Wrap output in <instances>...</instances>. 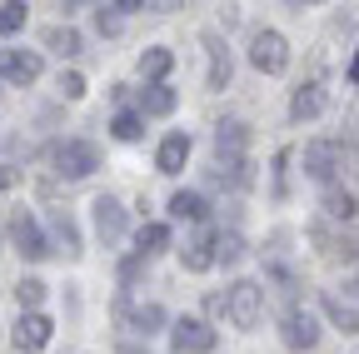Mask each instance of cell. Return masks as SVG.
Instances as JSON below:
<instances>
[{
    "instance_id": "6da1fadb",
    "label": "cell",
    "mask_w": 359,
    "mask_h": 354,
    "mask_svg": "<svg viewBox=\"0 0 359 354\" xmlns=\"http://www.w3.org/2000/svg\"><path fill=\"white\" fill-rule=\"evenodd\" d=\"M224 320H230L235 329H255L264 320V285L235 280L230 290H224Z\"/></svg>"
},
{
    "instance_id": "7a4b0ae2",
    "label": "cell",
    "mask_w": 359,
    "mask_h": 354,
    "mask_svg": "<svg viewBox=\"0 0 359 354\" xmlns=\"http://www.w3.org/2000/svg\"><path fill=\"white\" fill-rule=\"evenodd\" d=\"M50 165H55L60 180H85V175L100 170V145L95 140H60L50 150Z\"/></svg>"
},
{
    "instance_id": "3957f363",
    "label": "cell",
    "mask_w": 359,
    "mask_h": 354,
    "mask_svg": "<svg viewBox=\"0 0 359 354\" xmlns=\"http://www.w3.org/2000/svg\"><path fill=\"white\" fill-rule=\"evenodd\" d=\"M115 315H120V325L125 329H135L140 334V344L150 339V334H160V329H170V309L165 304H155V299H130V294H120V304H115Z\"/></svg>"
},
{
    "instance_id": "277c9868",
    "label": "cell",
    "mask_w": 359,
    "mask_h": 354,
    "mask_svg": "<svg viewBox=\"0 0 359 354\" xmlns=\"http://www.w3.org/2000/svg\"><path fill=\"white\" fill-rule=\"evenodd\" d=\"M339 170H344V145H339V140H325V135H320V140L304 145V175H309L314 185L330 190V185L339 180Z\"/></svg>"
},
{
    "instance_id": "5b68a950",
    "label": "cell",
    "mask_w": 359,
    "mask_h": 354,
    "mask_svg": "<svg viewBox=\"0 0 359 354\" xmlns=\"http://www.w3.org/2000/svg\"><path fill=\"white\" fill-rule=\"evenodd\" d=\"M320 315L314 309H299V304H290L285 315H280V339H285V349H294V354H309L314 344H320Z\"/></svg>"
},
{
    "instance_id": "8992f818",
    "label": "cell",
    "mask_w": 359,
    "mask_h": 354,
    "mask_svg": "<svg viewBox=\"0 0 359 354\" xmlns=\"http://www.w3.org/2000/svg\"><path fill=\"white\" fill-rule=\"evenodd\" d=\"M250 65L259 75H285L290 70V40L280 30H255L250 40Z\"/></svg>"
},
{
    "instance_id": "52a82bcc",
    "label": "cell",
    "mask_w": 359,
    "mask_h": 354,
    "mask_svg": "<svg viewBox=\"0 0 359 354\" xmlns=\"http://www.w3.org/2000/svg\"><path fill=\"white\" fill-rule=\"evenodd\" d=\"M200 46H205V55H210V70H205V90H230V80H235V55H230V46H224V35L219 30H200Z\"/></svg>"
},
{
    "instance_id": "ba28073f",
    "label": "cell",
    "mask_w": 359,
    "mask_h": 354,
    "mask_svg": "<svg viewBox=\"0 0 359 354\" xmlns=\"http://www.w3.org/2000/svg\"><path fill=\"white\" fill-rule=\"evenodd\" d=\"M215 344H219V334H215V325H205V320H170V349L175 354H215Z\"/></svg>"
},
{
    "instance_id": "9c48e42d",
    "label": "cell",
    "mask_w": 359,
    "mask_h": 354,
    "mask_svg": "<svg viewBox=\"0 0 359 354\" xmlns=\"http://www.w3.org/2000/svg\"><path fill=\"white\" fill-rule=\"evenodd\" d=\"M11 245H15L20 259H45V254H50V240H45L40 219H35L30 210H15V219H11Z\"/></svg>"
},
{
    "instance_id": "30bf717a",
    "label": "cell",
    "mask_w": 359,
    "mask_h": 354,
    "mask_svg": "<svg viewBox=\"0 0 359 354\" xmlns=\"http://www.w3.org/2000/svg\"><path fill=\"white\" fill-rule=\"evenodd\" d=\"M40 75H45L40 50H20V46L0 50V80H11V85H35Z\"/></svg>"
},
{
    "instance_id": "8fae6325",
    "label": "cell",
    "mask_w": 359,
    "mask_h": 354,
    "mask_svg": "<svg viewBox=\"0 0 359 354\" xmlns=\"http://www.w3.org/2000/svg\"><path fill=\"white\" fill-rule=\"evenodd\" d=\"M50 334H55V325H50V315H45V309H30V315H20L15 320V349L20 354H40L45 344H50Z\"/></svg>"
},
{
    "instance_id": "7c38bea8",
    "label": "cell",
    "mask_w": 359,
    "mask_h": 354,
    "mask_svg": "<svg viewBox=\"0 0 359 354\" xmlns=\"http://www.w3.org/2000/svg\"><path fill=\"white\" fill-rule=\"evenodd\" d=\"M90 210H95V235H100V245H105V250L120 245V240H125V225H130V219H125V205H120L115 195H95V205H90Z\"/></svg>"
},
{
    "instance_id": "4fadbf2b",
    "label": "cell",
    "mask_w": 359,
    "mask_h": 354,
    "mask_svg": "<svg viewBox=\"0 0 359 354\" xmlns=\"http://www.w3.org/2000/svg\"><path fill=\"white\" fill-rule=\"evenodd\" d=\"M320 309H325V320L334 325V329H344V334H359V299L344 290H325L320 294Z\"/></svg>"
},
{
    "instance_id": "5bb4252c",
    "label": "cell",
    "mask_w": 359,
    "mask_h": 354,
    "mask_svg": "<svg viewBox=\"0 0 359 354\" xmlns=\"http://www.w3.org/2000/svg\"><path fill=\"white\" fill-rule=\"evenodd\" d=\"M180 264H185L190 275H210L215 270V230L200 225L195 240H185V250H180Z\"/></svg>"
},
{
    "instance_id": "9a60e30c",
    "label": "cell",
    "mask_w": 359,
    "mask_h": 354,
    "mask_svg": "<svg viewBox=\"0 0 359 354\" xmlns=\"http://www.w3.org/2000/svg\"><path fill=\"white\" fill-rule=\"evenodd\" d=\"M245 150H250V125L245 120L215 125V160H245Z\"/></svg>"
},
{
    "instance_id": "2e32d148",
    "label": "cell",
    "mask_w": 359,
    "mask_h": 354,
    "mask_svg": "<svg viewBox=\"0 0 359 354\" xmlns=\"http://www.w3.org/2000/svg\"><path fill=\"white\" fill-rule=\"evenodd\" d=\"M50 254H55V245H60V254L65 259H75V254H85V245H80V225L70 219V210H50Z\"/></svg>"
},
{
    "instance_id": "e0dca14e",
    "label": "cell",
    "mask_w": 359,
    "mask_h": 354,
    "mask_svg": "<svg viewBox=\"0 0 359 354\" xmlns=\"http://www.w3.org/2000/svg\"><path fill=\"white\" fill-rule=\"evenodd\" d=\"M185 160H190V135L185 130H170V135L160 140V150H155V170L160 175H180Z\"/></svg>"
},
{
    "instance_id": "ac0fdd59",
    "label": "cell",
    "mask_w": 359,
    "mask_h": 354,
    "mask_svg": "<svg viewBox=\"0 0 359 354\" xmlns=\"http://www.w3.org/2000/svg\"><path fill=\"white\" fill-rule=\"evenodd\" d=\"M170 219H180V225H205V219H210V200L200 190H175L170 195Z\"/></svg>"
},
{
    "instance_id": "d6986e66",
    "label": "cell",
    "mask_w": 359,
    "mask_h": 354,
    "mask_svg": "<svg viewBox=\"0 0 359 354\" xmlns=\"http://www.w3.org/2000/svg\"><path fill=\"white\" fill-rule=\"evenodd\" d=\"M170 245H175V235H170L165 219H145V225L135 230V254H140V259H155V254H165Z\"/></svg>"
},
{
    "instance_id": "ffe728a7",
    "label": "cell",
    "mask_w": 359,
    "mask_h": 354,
    "mask_svg": "<svg viewBox=\"0 0 359 354\" xmlns=\"http://www.w3.org/2000/svg\"><path fill=\"white\" fill-rule=\"evenodd\" d=\"M325 115V85H299L290 95V120L304 125V120H320Z\"/></svg>"
},
{
    "instance_id": "44dd1931",
    "label": "cell",
    "mask_w": 359,
    "mask_h": 354,
    "mask_svg": "<svg viewBox=\"0 0 359 354\" xmlns=\"http://www.w3.org/2000/svg\"><path fill=\"white\" fill-rule=\"evenodd\" d=\"M175 105H180V95H175V85L165 80V85H145V90H140V105H135V110L150 120V115H175Z\"/></svg>"
},
{
    "instance_id": "7402d4cb",
    "label": "cell",
    "mask_w": 359,
    "mask_h": 354,
    "mask_svg": "<svg viewBox=\"0 0 359 354\" xmlns=\"http://www.w3.org/2000/svg\"><path fill=\"white\" fill-rule=\"evenodd\" d=\"M170 70H175V50H170V46H150V50L140 55V75H145V85H165Z\"/></svg>"
},
{
    "instance_id": "603a6c76",
    "label": "cell",
    "mask_w": 359,
    "mask_h": 354,
    "mask_svg": "<svg viewBox=\"0 0 359 354\" xmlns=\"http://www.w3.org/2000/svg\"><path fill=\"white\" fill-rule=\"evenodd\" d=\"M245 254H250V245H245V235H240V230H219V235H215V264L235 270Z\"/></svg>"
},
{
    "instance_id": "cb8c5ba5",
    "label": "cell",
    "mask_w": 359,
    "mask_h": 354,
    "mask_svg": "<svg viewBox=\"0 0 359 354\" xmlns=\"http://www.w3.org/2000/svg\"><path fill=\"white\" fill-rule=\"evenodd\" d=\"M215 185H224V190H245L255 175H250V155L245 160H215V175H210Z\"/></svg>"
},
{
    "instance_id": "d4e9b609",
    "label": "cell",
    "mask_w": 359,
    "mask_h": 354,
    "mask_svg": "<svg viewBox=\"0 0 359 354\" xmlns=\"http://www.w3.org/2000/svg\"><path fill=\"white\" fill-rule=\"evenodd\" d=\"M45 50H55L60 60H75L80 55V30L75 25H50L45 30Z\"/></svg>"
},
{
    "instance_id": "484cf974",
    "label": "cell",
    "mask_w": 359,
    "mask_h": 354,
    "mask_svg": "<svg viewBox=\"0 0 359 354\" xmlns=\"http://www.w3.org/2000/svg\"><path fill=\"white\" fill-rule=\"evenodd\" d=\"M110 135H115L120 145H135V140L145 135V115H140V110H120V115L110 120Z\"/></svg>"
},
{
    "instance_id": "4316f807",
    "label": "cell",
    "mask_w": 359,
    "mask_h": 354,
    "mask_svg": "<svg viewBox=\"0 0 359 354\" xmlns=\"http://www.w3.org/2000/svg\"><path fill=\"white\" fill-rule=\"evenodd\" d=\"M320 210H325L330 219H354V210H359V200H354L349 190H339V185H330V190H325V200H320Z\"/></svg>"
},
{
    "instance_id": "83f0119b",
    "label": "cell",
    "mask_w": 359,
    "mask_h": 354,
    "mask_svg": "<svg viewBox=\"0 0 359 354\" xmlns=\"http://www.w3.org/2000/svg\"><path fill=\"white\" fill-rule=\"evenodd\" d=\"M15 299H20V315H30V309H40V304H45V280L25 275V280L15 285Z\"/></svg>"
},
{
    "instance_id": "f1b7e54d",
    "label": "cell",
    "mask_w": 359,
    "mask_h": 354,
    "mask_svg": "<svg viewBox=\"0 0 359 354\" xmlns=\"http://www.w3.org/2000/svg\"><path fill=\"white\" fill-rule=\"evenodd\" d=\"M15 30H25V6L20 0H6L0 6V35H15Z\"/></svg>"
},
{
    "instance_id": "f546056e",
    "label": "cell",
    "mask_w": 359,
    "mask_h": 354,
    "mask_svg": "<svg viewBox=\"0 0 359 354\" xmlns=\"http://www.w3.org/2000/svg\"><path fill=\"white\" fill-rule=\"evenodd\" d=\"M290 160H294V150H280L275 155V200L290 195Z\"/></svg>"
},
{
    "instance_id": "4dcf8cb0",
    "label": "cell",
    "mask_w": 359,
    "mask_h": 354,
    "mask_svg": "<svg viewBox=\"0 0 359 354\" xmlns=\"http://www.w3.org/2000/svg\"><path fill=\"white\" fill-rule=\"evenodd\" d=\"M55 85H60V95H65V100H80V95H85V75H80V70H60Z\"/></svg>"
},
{
    "instance_id": "1f68e13d",
    "label": "cell",
    "mask_w": 359,
    "mask_h": 354,
    "mask_svg": "<svg viewBox=\"0 0 359 354\" xmlns=\"http://www.w3.org/2000/svg\"><path fill=\"white\" fill-rule=\"evenodd\" d=\"M95 30H100V35H120V30H125V20H120L110 6H95Z\"/></svg>"
},
{
    "instance_id": "d6a6232c",
    "label": "cell",
    "mask_w": 359,
    "mask_h": 354,
    "mask_svg": "<svg viewBox=\"0 0 359 354\" xmlns=\"http://www.w3.org/2000/svg\"><path fill=\"white\" fill-rule=\"evenodd\" d=\"M150 270V259H140V254H130L125 264H120V285H135V280H140Z\"/></svg>"
},
{
    "instance_id": "836d02e7",
    "label": "cell",
    "mask_w": 359,
    "mask_h": 354,
    "mask_svg": "<svg viewBox=\"0 0 359 354\" xmlns=\"http://www.w3.org/2000/svg\"><path fill=\"white\" fill-rule=\"evenodd\" d=\"M15 185H20V170H15V165H0V195L15 190Z\"/></svg>"
},
{
    "instance_id": "e575fe53",
    "label": "cell",
    "mask_w": 359,
    "mask_h": 354,
    "mask_svg": "<svg viewBox=\"0 0 359 354\" xmlns=\"http://www.w3.org/2000/svg\"><path fill=\"white\" fill-rule=\"evenodd\" d=\"M205 315H210V320L224 315V294H210V299H205Z\"/></svg>"
},
{
    "instance_id": "d590c367",
    "label": "cell",
    "mask_w": 359,
    "mask_h": 354,
    "mask_svg": "<svg viewBox=\"0 0 359 354\" xmlns=\"http://www.w3.org/2000/svg\"><path fill=\"white\" fill-rule=\"evenodd\" d=\"M115 354H150L140 339H125V344H115Z\"/></svg>"
},
{
    "instance_id": "8d00e7d4",
    "label": "cell",
    "mask_w": 359,
    "mask_h": 354,
    "mask_svg": "<svg viewBox=\"0 0 359 354\" xmlns=\"http://www.w3.org/2000/svg\"><path fill=\"white\" fill-rule=\"evenodd\" d=\"M349 85H359V50H354V60H349Z\"/></svg>"
},
{
    "instance_id": "74e56055",
    "label": "cell",
    "mask_w": 359,
    "mask_h": 354,
    "mask_svg": "<svg viewBox=\"0 0 359 354\" xmlns=\"http://www.w3.org/2000/svg\"><path fill=\"white\" fill-rule=\"evenodd\" d=\"M349 294H354V299H359V280H354V290H349Z\"/></svg>"
}]
</instances>
